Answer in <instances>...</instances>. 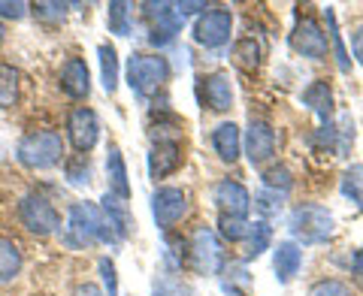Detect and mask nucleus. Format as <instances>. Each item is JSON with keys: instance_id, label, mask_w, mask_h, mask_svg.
Wrapping results in <instances>:
<instances>
[{"instance_id": "nucleus-1", "label": "nucleus", "mask_w": 363, "mask_h": 296, "mask_svg": "<svg viewBox=\"0 0 363 296\" xmlns=\"http://www.w3.org/2000/svg\"><path fill=\"white\" fill-rule=\"evenodd\" d=\"M64 242L70 248H88V245H97V242H104V245L118 242V236L112 230V224L100 206H94V203H73Z\"/></svg>"}, {"instance_id": "nucleus-2", "label": "nucleus", "mask_w": 363, "mask_h": 296, "mask_svg": "<svg viewBox=\"0 0 363 296\" xmlns=\"http://www.w3.org/2000/svg\"><path fill=\"white\" fill-rule=\"evenodd\" d=\"M288 230L294 239H300L303 245H324L336 236V221L318 203H300L288 218Z\"/></svg>"}, {"instance_id": "nucleus-3", "label": "nucleus", "mask_w": 363, "mask_h": 296, "mask_svg": "<svg viewBox=\"0 0 363 296\" xmlns=\"http://www.w3.org/2000/svg\"><path fill=\"white\" fill-rule=\"evenodd\" d=\"M18 164L28 169H49L64 157V140L58 130H33L28 136H21V142L16 148Z\"/></svg>"}, {"instance_id": "nucleus-4", "label": "nucleus", "mask_w": 363, "mask_h": 296, "mask_svg": "<svg viewBox=\"0 0 363 296\" xmlns=\"http://www.w3.org/2000/svg\"><path fill=\"white\" fill-rule=\"evenodd\" d=\"M169 79V64L161 55H130L128 58V85L136 97H152Z\"/></svg>"}, {"instance_id": "nucleus-5", "label": "nucleus", "mask_w": 363, "mask_h": 296, "mask_svg": "<svg viewBox=\"0 0 363 296\" xmlns=\"http://www.w3.org/2000/svg\"><path fill=\"white\" fill-rule=\"evenodd\" d=\"M18 218L25 224V230L33 236H49L61 227L58 209H55L43 193H28V197L18 203Z\"/></svg>"}, {"instance_id": "nucleus-6", "label": "nucleus", "mask_w": 363, "mask_h": 296, "mask_svg": "<svg viewBox=\"0 0 363 296\" xmlns=\"http://www.w3.org/2000/svg\"><path fill=\"white\" fill-rule=\"evenodd\" d=\"M191 266H194L200 275H218L224 269V248L218 242V236H215L209 227H197L194 236H191Z\"/></svg>"}, {"instance_id": "nucleus-7", "label": "nucleus", "mask_w": 363, "mask_h": 296, "mask_svg": "<svg viewBox=\"0 0 363 296\" xmlns=\"http://www.w3.org/2000/svg\"><path fill=\"white\" fill-rule=\"evenodd\" d=\"M233 33V16L227 9H206L194 21V42L206 45V49H221L230 42Z\"/></svg>"}, {"instance_id": "nucleus-8", "label": "nucleus", "mask_w": 363, "mask_h": 296, "mask_svg": "<svg viewBox=\"0 0 363 296\" xmlns=\"http://www.w3.org/2000/svg\"><path fill=\"white\" fill-rule=\"evenodd\" d=\"M188 212V193L182 188H157L152 193V215L155 224L161 230H169L173 224H179Z\"/></svg>"}, {"instance_id": "nucleus-9", "label": "nucleus", "mask_w": 363, "mask_h": 296, "mask_svg": "<svg viewBox=\"0 0 363 296\" xmlns=\"http://www.w3.org/2000/svg\"><path fill=\"white\" fill-rule=\"evenodd\" d=\"M291 45L294 52L303 55V58H312V61H324L327 52H330V42H327V33L321 30L315 18H300L297 28L291 33Z\"/></svg>"}, {"instance_id": "nucleus-10", "label": "nucleus", "mask_w": 363, "mask_h": 296, "mask_svg": "<svg viewBox=\"0 0 363 296\" xmlns=\"http://www.w3.org/2000/svg\"><path fill=\"white\" fill-rule=\"evenodd\" d=\"M242 148H245L248 164H252V166H264L267 161H272V154H276V130H272L267 121L252 118V121H248Z\"/></svg>"}, {"instance_id": "nucleus-11", "label": "nucleus", "mask_w": 363, "mask_h": 296, "mask_svg": "<svg viewBox=\"0 0 363 296\" xmlns=\"http://www.w3.org/2000/svg\"><path fill=\"white\" fill-rule=\"evenodd\" d=\"M67 133H70V142L76 152L88 154L100 140V121L94 115V109H88V106L73 109L70 118H67Z\"/></svg>"}, {"instance_id": "nucleus-12", "label": "nucleus", "mask_w": 363, "mask_h": 296, "mask_svg": "<svg viewBox=\"0 0 363 296\" xmlns=\"http://www.w3.org/2000/svg\"><path fill=\"white\" fill-rule=\"evenodd\" d=\"M143 16L152 21V42L155 45H167L176 40V33L182 30V18L173 4H143Z\"/></svg>"}, {"instance_id": "nucleus-13", "label": "nucleus", "mask_w": 363, "mask_h": 296, "mask_svg": "<svg viewBox=\"0 0 363 296\" xmlns=\"http://www.w3.org/2000/svg\"><path fill=\"white\" fill-rule=\"evenodd\" d=\"M215 203H218L221 215H236V218H245L248 209H252V193L245 190V185L233 178H221L215 185Z\"/></svg>"}, {"instance_id": "nucleus-14", "label": "nucleus", "mask_w": 363, "mask_h": 296, "mask_svg": "<svg viewBox=\"0 0 363 296\" xmlns=\"http://www.w3.org/2000/svg\"><path fill=\"white\" fill-rule=\"evenodd\" d=\"M182 166V145L176 140H161L149 154V173L152 178H167Z\"/></svg>"}, {"instance_id": "nucleus-15", "label": "nucleus", "mask_w": 363, "mask_h": 296, "mask_svg": "<svg viewBox=\"0 0 363 296\" xmlns=\"http://www.w3.org/2000/svg\"><path fill=\"white\" fill-rule=\"evenodd\" d=\"M303 266V248L297 242H279L276 254H272V269H276V281L279 284H291L294 278L300 275Z\"/></svg>"}, {"instance_id": "nucleus-16", "label": "nucleus", "mask_w": 363, "mask_h": 296, "mask_svg": "<svg viewBox=\"0 0 363 296\" xmlns=\"http://www.w3.org/2000/svg\"><path fill=\"white\" fill-rule=\"evenodd\" d=\"M61 88H64V94L73 100H82L91 94V73L82 58H70L61 67Z\"/></svg>"}, {"instance_id": "nucleus-17", "label": "nucleus", "mask_w": 363, "mask_h": 296, "mask_svg": "<svg viewBox=\"0 0 363 296\" xmlns=\"http://www.w3.org/2000/svg\"><path fill=\"white\" fill-rule=\"evenodd\" d=\"M203 97L212 112H227L233 106V82L227 73H212L209 79H203Z\"/></svg>"}, {"instance_id": "nucleus-18", "label": "nucleus", "mask_w": 363, "mask_h": 296, "mask_svg": "<svg viewBox=\"0 0 363 296\" xmlns=\"http://www.w3.org/2000/svg\"><path fill=\"white\" fill-rule=\"evenodd\" d=\"M106 176H109V190H112V197H118L128 203L130 197V181H128V164H124V154H121V148L112 142L109 145V152H106Z\"/></svg>"}, {"instance_id": "nucleus-19", "label": "nucleus", "mask_w": 363, "mask_h": 296, "mask_svg": "<svg viewBox=\"0 0 363 296\" xmlns=\"http://www.w3.org/2000/svg\"><path fill=\"white\" fill-rule=\"evenodd\" d=\"M212 145H215V152H218L221 161L233 164L236 157H240V152H242V133H240V127H236L233 121L218 124V127L212 130Z\"/></svg>"}, {"instance_id": "nucleus-20", "label": "nucleus", "mask_w": 363, "mask_h": 296, "mask_svg": "<svg viewBox=\"0 0 363 296\" xmlns=\"http://www.w3.org/2000/svg\"><path fill=\"white\" fill-rule=\"evenodd\" d=\"M303 103L309 106L324 124H330V118H333V91H330V82H324V79L312 82L309 88L303 91Z\"/></svg>"}, {"instance_id": "nucleus-21", "label": "nucleus", "mask_w": 363, "mask_h": 296, "mask_svg": "<svg viewBox=\"0 0 363 296\" xmlns=\"http://www.w3.org/2000/svg\"><path fill=\"white\" fill-rule=\"evenodd\" d=\"M104 215L109 218V224H112V230H116V236H118V242L124 236L130 233V227H133V221H130V212H128V203L124 200H118V197H112V193H106L104 197Z\"/></svg>"}, {"instance_id": "nucleus-22", "label": "nucleus", "mask_w": 363, "mask_h": 296, "mask_svg": "<svg viewBox=\"0 0 363 296\" xmlns=\"http://www.w3.org/2000/svg\"><path fill=\"white\" fill-rule=\"evenodd\" d=\"M21 263H25V257H21L18 242H13V239H6V236H0V284L13 281L18 272H21Z\"/></svg>"}, {"instance_id": "nucleus-23", "label": "nucleus", "mask_w": 363, "mask_h": 296, "mask_svg": "<svg viewBox=\"0 0 363 296\" xmlns=\"http://www.w3.org/2000/svg\"><path fill=\"white\" fill-rule=\"evenodd\" d=\"M97 55H100V79H104L106 94H116V88H118V52H116V45L104 42L97 49Z\"/></svg>"}, {"instance_id": "nucleus-24", "label": "nucleus", "mask_w": 363, "mask_h": 296, "mask_svg": "<svg viewBox=\"0 0 363 296\" xmlns=\"http://www.w3.org/2000/svg\"><path fill=\"white\" fill-rule=\"evenodd\" d=\"M342 197L363 212V164H351L342 173Z\"/></svg>"}, {"instance_id": "nucleus-25", "label": "nucleus", "mask_w": 363, "mask_h": 296, "mask_svg": "<svg viewBox=\"0 0 363 296\" xmlns=\"http://www.w3.org/2000/svg\"><path fill=\"white\" fill-rule=\"evenodd\" d=\"M245 239H248V242H245V254L255 260V257H260L269 248V242H272V227L267 221H255Z\"/></svg>"}, {"instance_id": "nucleus-26", "label": "nucleus", "mask_w": 363, "mask_h": 296, "mask_svg": "<svg viewBox=\"0 0 363 296\" xmlns=\"http://www.w3.org/2000/svg\"><path fill=\"white\" fill-rule=\"evenodd\" d=\"M18 100V73L16 67L0 64V109H13Z\"/></svg>"}, {"instance_id": "nucleus-27", "label": "nucleus", "mask_w": 363, "mask_h": 296, "mask_svg": "<svg viewBox=\"0 0 363 296\" xmlns=\"http://www.w3.org/2000/svg\"><path fill=\"white\" fill-rule=\"evenodd\" d=\"M248 269H245V263H224V278H221V290L224 293H230V296H236V293H242L245 288H248Z\"/></svg>"}, {"instance_id": "nucleus-28", "label": "nucleus", "mask_w": 363, "mask_h": 296, "mask_svg": "<svg viewBox=\"0 0 363 296\" xmlns=\"http://www.w3.org/2000/svg\"><path fill=\"white\" fill-rule=\"evenodd\" d=\"M324 16H327V28H330V42H333V52H336V61H339V70L348 73L351 70V55L345 49V42H342V33H339V25H336V13L330 6L324 9Z\"/></svg>"}, {"instance_id": "nucleus-29", "label": "nucleus", "mask_w": 363, "mask_h": 296, "mask_svg": "<svg viewBox=\"0 0 363 296\" xmlns=\"http://www.w3.org/2000/svg\"><path fill=\"white\" fill-rule=\"evenodd\" d=\"M130 4H121V0H116V4H109V13H106V25L112 33H118V37H128L130 33Z\"/></svg>"}, {"instance_id": "nucleus-30", "label": "nucleus", "mask_w": 363, "mask_h": 296, "mask_svg": "<svg viewBox=\"0 0 363 296\" xmlns=\"http://www.w3.org/2000/svg\"><path fill=\"white\" fill-rule=\"evenodd\" d=\"M218 230H221V236L227 239V242H240V239L248 236L252 224H248L245 218H236V215H218Z\"/></svg>"}, {"instance_id": "nucleus-31", "label": "nucleus", "mask_w": 363, "mask_h": 296, "mask_svg": "<svg viewBox=\"0 0 363 296\" xmlns=\"http://www.w3.org/2000/svg\"><path fill=\"white\" fill-rule=\"evenodd\" d=\"M255 206L267 215V218H272V215H279L281 209H285V193L281 190H272V188H260L257 197H255Z\"/></svg>"}, {"instance_id": "nucleus-32", "label": "nucleus", "mask_w": 363, "mask_h": 296, "mask_svg": "<svg viewBox=\"0 0 363 296\" xmlns=\"http://www.w3.org/2000/svg\"><path fill=\"white\" fill-rule=\"evenodd\" d=\"M351 145H354V118L345 112V115L339 118V130H336V154L348 157Z\"/></svg>"}, {"instance_id": "nucleus-33", "label": "nucleus", "mask_w": 363, "mask_h": 296, "mask_svg": "<svg viewBox=\"0 0 363 296\" xmlns=\"http://www.w3.org/2000/svg\"><path fill=\"white\" fill-rule=\"evenodd\" d=\"M152 296H191V290L173 275H157L152 281Z\"/></svg>"}, {"instance_id": "nucleus-34", "label": "nucleus", "mask_w": 363, "mask_h": 296, "mask_svg": "<svg viewBox=\"0 0 363 296\" xmlns=\"http://www.w3.org/2000/svg\"><path fill=\"white\" fill-rule=\"evenodd\" d=\"M67 178H70V185H88V181H91V161H88V154H76L73 161H67Z\"/></svg>"}, {"instance_id": "nucleus-35", "label": "nucleus", "mask_w": 363, "mask_h": 296, "mask_svg": "<svg viewBox=\"0 0 363 296\" xmlns=\"http://www.w3.org/2000/svg\"><path fill=\"white\" fill-rule=\"evenodd\" d=\"M233 55H236V61H240L242 67H257L260 64V45L255 42V37H245L242 42H236Z\"/></svg>"}, {"instance_id": "nucleus-36", "label": "nucleus", "mask_w": 363, "mask_h": 296, "mask_svg": "<svg viewBox=\"0 0 363 296\" xmlns=\"http://www.w3.org/2000/svg\"><path fill=\"white\" fill-rule=\"evenodd\" d=\"M291 185H294V178H291V169L288 166H272V169H267V173H264V188L288 193Z\"/></svg>"}, {"instance_id": "nucleus-37", "label": "nucleus", "mask_w": 363, "mask_h": 296, "mask_svg": "<svg viewBox=\"0 0 363 296\" xmlns=\"http://www.w3.org/2000/svg\"><path fill=\"white\" fill-rule=\"evenodd\" d=\"M309 296H351V290H348L345 281H339V278H324V281L312 284Z\"/></svg>"}, {"instance_id": "nucleus-38", "label": "nucleus", "mask_w": 363, "mask_h": 296, "mask_svg": "<svg viewBox=\"0 0 363 296\" xmlns=\"http://www.w3.org/2000/svg\"><path fill=\"white\" fill-rule=\"evenodd\" d=\"M100 275H104V293L106 296H118V275H116V263L109 257H100Z\"/></svg>"}, {"instance_id": "nucleus-39", "label": "nucleus", "mask_w": 363, "mask_h": 296, "mask_svg": "<svg viewBox=\"0 0 363 296\" xmlns=\"http://www.w3.org/2000/svg\"><path fill=\"white\" fill-rule=\"evenodd\" d=\"M0 16L18 21L28 16V4H21V0H0Z\"/></svg>"}, {"instance_id": "nucleus-40", "label": "nucleus", "mask_w": 363, "mask_h": 296, "mask_svg": "<svg viewBox=\"0 0 363 296\" xmlns=\"http://www.w3.org/2000/svg\"><path fill=\"white\" fill-rule=\"evenodd\" d=\"M64 9H67V4H37L33 13L40 18H64Z\"/></svg>"}, {"instance_id": "nucleus-41", "label": "nucleus", "mask_w": 363, "mask_h": 296, "mask_svg": "<svg viewBox=\"0 0 363 296\" xmlns=\"http://www.w3.org/2000/svg\"><path fill=\"white\" fill-rule=\"evenodd\" d=\"M173 9H176L182 18H185V16H194V13L203 16V9H209V6L203 4V0H185V4H173Z\"/></svg>"}, {"instance_id": "nucleus-42", "label": "nucleus", "mask_w": 363, "mask_h": 296, "mask_svg": "<svg viewBox=\"0 0 363 296\" xmlns=\"http://www.w3.org/2000/svg\"><path fill=\"white\" fill-rule=\"evenodd\" d=\"M351 52H354V58L357 64L363 67V25L354 30V37H351Z\"/></svg>"}, {"instance_id": "nucleus-43", "label": "nucleus", "mask_w": 363, "mask_h": 296, "mask_svg": "<svg viewBox=\"0 0 363 296\" xmlns=\"http://www.w3.org/2000/svg\"><path fill=\"white\" fill-rule=\"evenodd\" d=\"M73 296H106L104 290L97 288V284H91V281H85V284H79V288L73 290Z\"/></svg>"}, {"instance_id": "nucleus-44", "label": "nucleus", "mask_w": 363, "mask_h": 296, "mask_svg": "<svg viewBox=\"0 0 363 296\" xmlns=\"http://www.w3.org/2000/svg\"><path fill=\"white\" fill-rule=\"evenodd\" d=\"M354 278H357V284L363 288V248H360L357 257H354Z\"/></svg>"}, {"instance_id": "nucleus-45", "label": "nucleus", "mask_w": 363, "mask_h": 296, "mask_svg": "<svg viewBox=\"0 0 363 296\" xmlns=\"http://www.w3.org/2000/svg\"><path fill=\"white\" fill-rule=\"evenodd\" d=\"M4 37H6V30H4V25H0V42H4Z\"/></svg>"}]
</instances>
